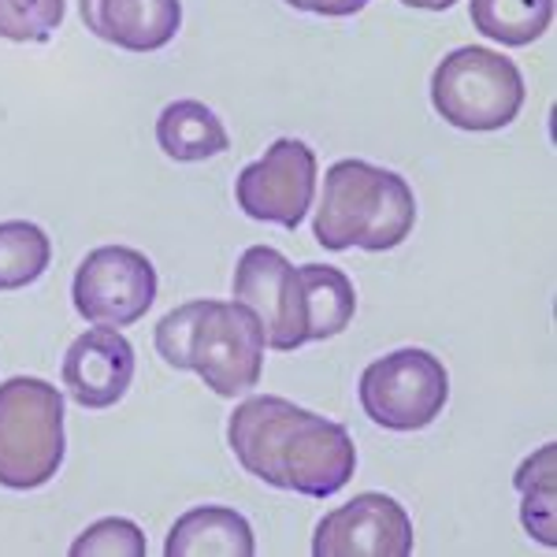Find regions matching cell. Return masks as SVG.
<instances>
[{
	"label": "cell",
	"mask_w": 557,
	"mask_h": 557,
	"mask_svg": "<svg viewBox=\"0 0 557 557\" xmlns=\"http://www.w3.org/2000/svg\"><path fill=\"white\" fill-rule=\"evenodd\" d=\"M227 443L249 475L305 498H331L357 472V446L343 424L275 394L246 398L231 412Z\"/></svg>",
	"instance_id": "cell-1"
},
{
	"label": "cell",
	"mask_w": 557,
	"mask_h": 557,
	"mask_svg": "<svg viewBox=\"0 0 557 557\" xmlns=\"http://www.w3.org/2000/svg\"><path fill=\"white\" fill-rule=\"evenodd\" d=\"M157 349L172 368H190L220 398L253 391L264 372V327L242 301H186L157 323Z\"/></svg>",
	"instance_id": "cell-2"
},
{
	"label": "cell",
	"mask_w": 557,
	"mask_h": 557,
	"mask_svg": "<svg viewBox=\"0 0 557 557\" xmlns=\"http://www.w3.org/2000/svg\"><path fill=\"white\" fill-rule=\"evenodd\" d=\"M417 223V197L391 168L368 160H338L327 168L312 235L323 249H368L383 253L409 238Z\"/></svg>",
	"instance_id": "cell-3"
},
{
	"label": "cell",
	"mask_w": 557,
	"mask_h": 557,
	"mask_svg": "<svg viewBox=\"0 0 557 557\" xmlns=\"http://www.w3.org/2000/svg\"><path fill=\"white\" fill-rule=\"evenodd\" d=\"M64 398L38 375L0 383V487H45L64 465Z\"/></svg>",
	"instance_id": "cell-4"
},
{
	"label": "cell",
	"mask_w": 557,
	"mask_h": 557,
	"mask_svg": "<svg viewBox=\"0 0 557 557\" xmlns=\"http://www.w3.org/2000/svg\"><path fill=\"white\" fill-rule=\"evenodd\" d=\"M431 104L457 131H502L520 115L524 78L502 52L465 45L431 75Z\"/></svg>",
	"instance_id": "cell-5"
},
{
	"label": "cell",
	"mask_w": 557,
	"mask_h": 557,
	"mask_svg": "<svg viewBox=\"0 0 557 557\" xmlns=\"http://www.w3.org/2000/svg\"><path fill=\"white\" fill-rule=\"evenodd\" d=\"M361 409L386 431H420L450 401V372L435 354L417 346L394 349L361 372Z\"/></svg>",
	"instance_id": "cell-6"
},
{
	"label": "cell",
	"mask_w": 557,
	"mask_h": 557,
	"mask_svg": "<svg viewBox=\"0 0 557 557\" xmlns=\"http://www.w3.org/2000/svg\"><path fill=\"white\" fill-rule=\"evenodd\" d=\"M71 298L89 323L131 327L157 301V268L131 246H101L78 264Z\"/></svg>",
	"instance_id": "cell-7"
},
{
	"label": "cell",
	"mask_w": 557,
	"mask_h": 557,
	"mask_svg": "<svg viewBox=\"0 0 557 557\" xmlns=\"http://www.w3.org/2000/svg\"><path fill=\"white\" fill-rule=\"evenodd\" d=\"M317 194V152L301 138H278L257 164L242 168L235 197L249 220L298 231Z\"/></svg>",
	"instance_id": "cell-8"
},
{
	"label": "cell",
	"mask_w": 557,
	"mask_h": 557,
	"mask_svg": "<svg viewBox=\"0 0 557 557\" xmlns=\"http://www.w3.org/2000/svg\"><path fill=\"white\" fill-rule=\"evenodd\" d=\"M235 301L249 305L257 312L264 338L272 349L294 354L309 343L305 331V298H301V275L278 249L272 246H249L238 257L235 268Z\"/></svg>",
	"instance_id": "cell-9"
},
{
	"label": "cell",
	"mask_w": 557,
	"mask_h": 557,
	"mask_svg": "<svg viewBox=\"0 0 557 557\" xmlns=\"http://www.w3.org/2000/svg\"><path fill=\"white\" fill-rule=\"evenodd\" d=\"M317 557H409L412 520L398 498L364 491L354 502L331 509L312 535Z\"/></svg>",
	"instance_id": "cell-10"
},
{
	"label": "cell",
	"mask_w": 557,
	"mask_h": 557,
	"mask_svg": "<svg viewBox=\"0 0 557 557\" xmlns=\"http://www.w3.org/2000/svg\"><path fill=\"white\" fill-rule=\"evenodd\" d=\"M134 383V346L115 327H89L64 357V386L83 409H108Z\"/></svg>",
	"instance_id": "cell-11"
},
{
	"label": "cell",
	"mask_w": 557,
	"mask_h": 557,
	"mask_svg": "<svg viewBox=\"0 0 557 557\" xmlns=\"http://www.w3.org/2000/svg\"><path fill=\"white\" fill-rule=\"evenodd\" d=\"M89 34L127 52H157L183 26V0H78Z\"/></svg>",
	"instance_id": "cell-12"
},
{
	"label": "cell",
	"mask_w": 557,
	"mask_h": 557,
	"mask_svg": "<svg viewBox=\"0 0 557 557\" xmlns=\"http://www.w3.org/2000/svg\"><path fill=\"white\" fill-rule=\"evenodd\" d=\"M253 528L238 509L197 506L183 513L168 532V557H253Z\"/></svg>",
	"instance_id": "cell-13"
},
{
	"label": "cell",
	"mask_w": 557,
	"mask_h": 557,
	"mask_svg": "<svg viewBox=\"0 0 557 557\" xmlns=\"http://www.w3.org/2000/svg\"><path fill=\"white\" fill-rule=\"evenodd\" d=\"M157 141L178 164H197V160L220 157L231 149L227 127L220 115L201 101H175L160 112L157 120Z\"/></svg>",
	"instance_id": "cell-14"
},
{
	"label": "cell",
	"mask_w": 557,
	"mask_h": 557,
	"mask_svg": "<svg viewBox=\"0 0 557 557\" xmlns=\"http://www.w3.org/2000/svg\"><path fill=\"white\" fill-rule=\"evenodd\" d=\"M301 275V298H305V331L309 343L335 338L354 323L357 312V290L346 272L331 264H305Z\"/></svg>",
	"instance_id": "cell-15"
},
{
	"label": "cell",
	"mask_w": 557,
	"mask_h": 557,
	"mask_svg": "<svg viewBox=\"0 0 557 557\" xmlns=\"http://www.w3.org/2000/svg\"><path fill=\"white\" fill-rule=\"evenodd\" d=\"M517 491L524 494L520 520L524 532L543 546H557V443H546L543 450L528 457L517 469Z\"/></svg>",
	"instance_id": "cell-16"
},
{
	"label": "cell",
	"mask_w": 557,
	"mask_h": 557,
	"mask_svg": "<svg viewBox=\"0 0 557 557\" xmlns=\"http://www.w3.org/2000/svg\"><path fill=\"white\" fill-rule=\"evenodd\" d=\"M554 0H472V23L491 41L509 49L532 45L550 30Z\"/></svg>",
	"instance_id": "cell-17"
},
{
	"label": "cell",
	"mask_w": 557,
	"mask_h": 557,
	"mask_svg": "<svg viewBox=\"0 0 557 557\" xmlns=\"http://www.w3.org/2000/svg\"><path fill=\"white\" fill-rule=\"evenodd\" d=\"M52 260L49 235L30 220L0 223V290H23L38 283Z\"/></svg>",
	"instance_id": "cell-18"
},
{
	"label": "cell",
	"mask_w": 557,
	"mask_h": 557,
	"mask_svg": "<svg viewBox=\"0 0 557 557\" xmlns=\"http://www.w3.org/2000/svg\"><path fill=\"white\" fill-rule=\"evenodd\" d=\"M64 23V0H0V38L49 41Z\"/></svg>",
	"instance_id": "cell-19"
},
{
	"label": "cell",
	"mask_w": 557,
	"mask_h": 557,
	"mask_svg": "<svg viewBox=\"0 0 557 557\" xmlns=\"http://www.w3.org/2000/svg\"><path fill=\"white\" fill-rule=\"evenodd\" d=\"M71 557H146V535L134 520L104 517L71 543Z\"/></svg>",
	"instance_id": "cell-20"
},
{
	"label": "cell",
	"mask_w": 557,
	"mask_h": 557,
	"mask_svg": "<svg viewBox=\"0 0 557 557\" xmlns=\"http://www.w3.org/2000/svg\"><path fill=\"white\" fill-rule=\"evenodd\" d=\"M298 12H312V15H327V20H343V15H357L368 0H286Z\"/></svg>",
	"instance_id": "cell-21"
},
{
	"label": "cell",
	"mask_w": 557,
	"mask_h": 557,
	"mask_svg": "<svg viewBox=\"0 0 557 557\" xmlns=\"http://www.w3.org/2000/svg\"><path fill=\"white\" fill-rule=\"evenodd\" d=\"M406 8H420V12H446V8H454L457 0H401Z\"/></svg>",
	"instance_id": "cell-22"
}]
</instances>
